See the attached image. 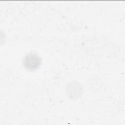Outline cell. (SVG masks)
Here are the masks:
<instances>
[{
	"label": "cell",
	"instance_id": "6da1fadb",
	"mask_svg": "<svg viewBox=\"0 0 125 125\" xmlns=\"http://www.w3.org/2000/svg\"><path fill=\"white\" fill-rule=\"evenodd\" d=\"M41 59L35 53H29L24 58L23 63L24 67L28 70L33 71L36 70L40 66Z\"/></svg>",
	"mask_w": 125,
	"mask_h": 125
}]
</instances>
